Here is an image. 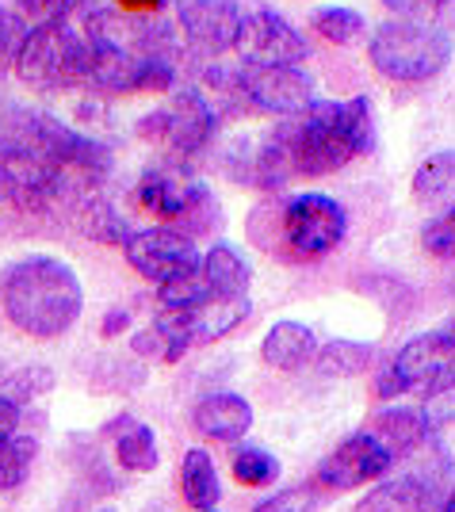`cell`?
I'll use <instances>...</instances> for the list:
<instances>
[{
    "label": "cell",
    "mask_w": 455,
    "mask_h": 512,
    "mask_svg": "<svg viewBox=\"0 0 455 512\" xmlns=\"http://www.w3.org/2000/svg\"><path fill=\"white\" fill-rule=\"evenodd\" d=\"M272 138L287 157L291 176H325L375 146V115L364 96L310 100L299 115L283 119Z\"/></svg>",
    "instance_id": "cell-1"
},
{
    "label": "cell",
    "mask_w": 455,
    "mask_h": 512,
    "mask_svg": "<svg viewBox=\"0 0 455 512\" xmlns=\"http://www.w3.org/2000/svg\"><path fill=\"white\" fill-rule=\"evenodd\" d=\"M0 306L4 318L35 341H54L69 333L85 310L81 276L58 256H20L0 276Z\"/></svg>",
    "instance_id": "cell-2"
},
{
    "label": "cell",
    "mask_w": 455,
    "mask_h": 512,
    "mask_svg": "<svg viewBox=\"0 0 455 512\" xmlns=\"http://www.w3.org/2000/svg\"><path fill=\"white\" fill-rule=\"evenodd\" d=\"M260 211L272 218V234H260L257 241L291 264H314L329 256L348 230V214L337 199L322 192L291 195V199H268Z\"/></svg>",
    "instance_id": "cell-3"
},
{
    "label": "cell",
    "mask_w": 455,
    "mask_h": 512,
    "mask_svg": "<svg viewBox=\"0 0 455 512\" xmlns=\"http://www.w3.org/2000/svg\"><path fill=\"white\" fill-rule=\"evenodd\" d=\"M134 203L150 218L165 222L169 230L184 237L218 230V218H222L211 188L176 157H165V161H157L138 176Z\"/></svg>",
    "instance_id": "cell-4"
},
{
    "label": "cell",
    "mask_w": 455,
    "mask_h": 512,
    "mask_svg": "<svg viewBox=\"0 0 455 512\" xmlns=\"http://www.w3.org/2000/svg\"><path fill=\"white\" fill-rule=\"evenodd\" d=\"M88 54H92V39L85 35V27H77L73 20H46L27 27L12 69L35 92H62V88L85 85Z\"/></svg>",
    "instance_id": "cell-5"
},
{
    "label": "cell",
    "mask_w": 455,
    "mask_h": 512,
    "mask_svg": "<svg viewBox=\"0 0 455 512\" xmlns=\"http://www.w3.org/2000/svg\"><path fill=\"white\" fill-rule=\"evenodd\" d=\"M368 58L387 81L421 85V81H433L436 73H444V65L452 58V43L436 23L402 16V20H387L375 27Z\"/></svg>",
    "instance_id": "cell-6"
},
{
    "label": "cell",
    "mask_w": 455,
    "mask_h": 512,
    "mask_svg": "<svg viewBox=\"0 0 455 512\" xmlns=\"http://www.w3.org/2000/svg\"><path fill=\"white\" fill-rule=\"evenodd\" d=\"M218 123H222V115L207 96L176 92L169 104L153 107L150 115L138 119V138L165 150L176 161H184V157H195L199 150L211 146Z\"/></svg>",
    "instance_id": "cell-7"
},
{
    "label": "cell",
    "mask_w": 455,
    "mask_h": 512,
    "mask_svg": "<svg viewBox=\"0 0 455 512\" xmlns=\"http://www.w3.org/2000/svg\"><path fill=\"white\" fill-rule=\"evenodd\" d=\"M452 356H455V337L448 329H433V333H421L413 341L402 344V352L394 356L383 379L375 383V398H398V394H410L417 390L421 398H429L436 390H448L452 386Z\"/></svg>",
    "instance_id": "cell-8"
},
{
    "label": "cell",
    "mask_w": 455,
    "mask_h": 512,
    "mask_svg": "<svg viewBox=\"0 0 455 512\" xmlns=\"http://www.w3.org/2000/svg\"><path fill=\"white\" fill-rule=\"evenodd\" d=\"M81 195L69 188L58 169H50L16 134H0V199H8L23 214H46L58 199Z\"/></svg>",
    "instance_id": "cell-9"
},
{
    "label": "cell",
    "mask_w": 455,
    "mask_h": 512,
    "mask_svg": "<svg viewBox=\"0 0 455 512\" xmlns=\"http://www.w3.org/2000/svg\"><path fill=\"white\" fill-rule=\"evenodd\" d=\"M176 85V62L173 58H142L127 54L111 43L92 39L88 54L85 88L104 92V96H134V92H169Z\"/></svg>",
    "instance_id": "cell-10"
},
{
    "label": "cell",
    "mask_w": 455,
    "mask_h": 512,
    "mask_svg": "<svg viewBox=\"0 0 455 512\" xmlns=\"http://www.w3.org/2000/svg\"><path fill=\"white\" fill-rule=\"evenodd\" d=\"M234 100H245L257 111L291 119L314 100V77L303 65H245L230 69Z\"/></svg>",
    "instance_id": "cell-11"
},
{
    "label": "cell",
    "mask_w": 455,
    "mask_h": 512,
    "mask_svg": "<svg viewBox=\"0 0 455 512\" xmlns=\"http://www.w3.org/2000/svg\"><path fill=\"white\" fill-rule=\"evenodd\" d=\"M230 50H238L245 65H299L310 54L303 31L268 4L241 12Z\"/></svg>",
    "instance_id": "cell-12"
},
{
    "label": "cell",
    "mask_w": 455,
    "mask_h": 512,
    "mask_svg": "<svg viewBox=\"0 0 455 512\" xmlns=\"http://www.w3.org/2000/svg\"><path fill=\"white\" fill-rule=\"evenodd\" d=\"M123 253H127L130 268L138 276L153 279V283H173V279L192 276L195 268H199L195 241L169 230V226H150V230L127 234Z\"/></svg>",
    "instance_id": "cell-13"
},
{
    "label": "cell",
    "mask_w": 455,
    "mask_h": 512,
    "mask_svg": "<svg viewBox=\"0 0 455 512\" xmlns=\"http://www.w3.org/2000/svg\"><path fill=\"white\" fill-rule=\"evenodd\" d=\"M249 318V299H211L195 310H165L157 325L165 329V337L188 352L195 344H215L226 333H234L241 321Z\"/></svg>",
    "instance_id": "cell-14"
},
{
    "label": "cell",
    "mask_w": 455,
    "mask_h": 512,
    "mask_svg": "<svg viewBox=\"0 0 455 512\" xmlns=\"http://www.w3.org/2000/svg\"><path fill=\"white\" fill-rule=\"evenodd\" d=\"M394 467V455H390L371 432H356L348 436L341 448L333 451L329 459H322L318 467V486L333 493H348L364 482H375L383 478L387 470Z\"/></svg>",
    "instance_id": "cell-15"
},
{
    "label": "cell",
    "mask_w": 455,
    "mask_h": 512,
    "mask_svg": "<svg viewBox=\"0 0 455 512\" xmlns=\"http://www.w3.org/2000/svg\"><path fill=\"white\" fill-rule=\"evenodd\" d=\"M241 20L238 0H176L180 39L203 54H226L234 46Z\"/></svg>",
    "instance_id": "cell-16"
},
{
    "label": "cell",
    "mask_w": 455,
    "mask_h": 512,
    "mask_svg": "<svg viewBox=\"0 0 455 512\" xmlns=\"http://www.w3.org/2000/svg\"><path fill=\"white\" fill-rule=\"evenodd\" d=\"M448 497L436 490L429 478L398 474L379 482L375 490L356 505V512H436Z\"/></svg>",
    "instance_id": "cell-17"
},
{
    "label": "cell",
    "mask_w": 455,
    "mask_h": 512,
    "mask_svg": "<svg viewBox=\"0 0 455 512\" xmlns=\"http://www.w3.org/2000/svg\"><path fill=\"white\" fill-rule=\"evenodd\" d=\"M368 432L390 451V455H394V459H402V455L417 451L425 440H429V436H433V425H429L425 409L390 406V409H383L375 421H371Z\"/></svg>",
    "instance_id": "cell-18"
},
{
    "label": "cell",
    "mask_w": 455,
    "mask_h": 512,
    "mask_svg": "<svg viewBox=\"0 0 455 512\" xmlns=\"http://www.w3.org/2000/svg\"><path fill=\"white\" fill-rule=\"evenodd\" d=\"M192 421L203 436L234 444V440H241L253 428V409H249V402L241 394H211V398H203L195 406Z\"/></svg>",
    "instance_id": "cell-19"
},
{
    "label": "cell",
    "mask_w": 455,
    "mask_h": 512,
    "mask_svg": "<svg viewBox=\"0 0 455 512\" xmlns=\"http://www.w3.org/2000/svg\"><path fill=\"white\" fill-rule=\"evenodd\" d=\"M318 352V341H314V329L303 325V321H276L268 329V337L260 344V356L268 367L276 371H299L314 360Z\"/></svg>",
    "instance_id": "cell-20"
},
{
    "label": "cell",
    "mask_w": 455,
    "mask_h": 512,
    "mask_svg": "<svg viewBox=\"0 0 455 512\" xmlns=\"http://www.w3.org/2000/svg\"><path fill=\"white\" fill-rule=\"evenodd\" d=\"M199 276L207 279L215 299H245L249 283H253L245 256L234 253L230 245H215V249H207V256H199Z\"/></svg>",
    "instance_id": "cell-21"
},
{
    "label": "cell",
    "mask_w": 455,
    "mask_h": 512,
    "mask_svg": "<svg viewBox=\"0 0 455 512\" xmlns=\"http://www.w3.org/2000/svg\"><path fill=\"white\" fill-rule=\"evenodd\" d=\"M452 188H455V157L448 150L425 157L421 169L413 172V199H417V207H425L433 218L452 211Z\"/></svg>",
    "instance_id": "cell-22"
},
{
    "label": "cell",
    "mask_w": 455,
    "mask_h": 512,
    "mask_svg": "<svg viewBox=\"0 0 455 512\" xmlns=\"http://www.w3.org/2000/svg\"><path fill=\"white\" fill-rule=\"evenodd\" d=\"M115 459L123 470H134V474H150L161 463V451H157V440H153V428L134 421V417H119L115 425Z\"/></svg>",
    "instance_id": "cell-23"
},
{
    "label": "cell",
    "mask_w": 455,
    "mask_h": 512,
    "mask_svg": "<svg viewBox=\"0 0 455 512\" xmlns=\"http://www.w3.org/2000/svg\"><path fill=\"white\" fill-rule=\"evenodd\" d=\"M180 490H184V501L192 509H218L222 501V486H218V470L211 463V455L203 448H192L184 455V467H180Z\"/></svg>",
    "instance_id": "cell-24"
},
{
    "label": "cell",
    "mask_w": 455,
    "mask_h": 512,
    "mask_svg": "<svg viewBox=\"0 0 455 512\" xmlns=\"http://www.w3.org/2000/svg\"><path fill=\"white\" fill-rule=\"evenodd\" d=\"M314 363H318V371L329 375V379H352V375H360L371 363V344L329 341L314 352Z\"/></svg>",
    "instance_id": "cell-25"
},
{
    "label": "cell",
    "mask_w": 455,
    "mask_h": 512,
    "mask_svg": "<svg viewBox=\"0 0 455 512\" xmlns=\"http://www.w3.org/2000/svg\"><path fill=\"white\" fill-rule=\"evenodd\" d=\"M81 234L100 241V245H123L130 230L127 222H123V214L115 211L108 199L92 195V199H85V207H81Z\"/></svg>",
    "instance_id": "cell-26"
},
{
    "label": "cell",
    "mask_w": 455,
    "mask_h": 512,
    "mask_svg": "<svg viewBox=\"0 0 455 512\" xmlns=\"http://www.w3.org/2000/svg\"><path fill=\"white\" fill-rule=\"evenodd\" d=\"M39 455V440L35 436H8L0 440V490H20L31 474V463Z\"/></svg>",
    "instance_id": "cell-27"
},
{
    "label": "cell",
    "mask_w": 455,
    "mask_h": 512,
    "mask_svg": "<svg viewBox=\"0 0 455 512\" xmlns=\"http://www.w3.org/2000/svg\"><path fill=\"white\" fill-rule=\"evenodd\" d=\"M314 31L322 35L325 43H333V46H348V43H356L360 35H364V16L356 12V8H345V4H325V8H318L314 12Z\"/></svg>",
    "instance_id": "cell-28"
},
{
    "label": "cell",
    "mask_w": 455,
    "mask_h": 512,
    "mask_svg": "<svg viewBox=\"0 0 455 512\" xmlns=\"http://www.w3.org/2000/svg\"><path fill=\"white\" fill-rule=\"evenodd\" d=\"M234 478L241 486H253V490L272 486L280 478V459L272 451L257 448V444H245V448L234 451Z\"/></svg>",
    "instance_id": "cell-29"
},
{
    "label": "cell",
    "mask_w": 455,
    "mask_h": 512,
    "mask_svg": "<svg viewBox=\"0 0 455 512\" xmlns=\"http://www.w3.org/2000/svg\"><path fill=\"white\" fill-rule=\"evenodd\" d=\"M211 287H207V279L199 276V268H195L192 276H180L173 283H161V306L165 310H195V306H203V302H211Z\"/></svg>",
    "instance_id": "cell-30"
},
{
    "label": "cell",
    "mask_w": 455,
    "mask_h": 512,
    "mask_svg": "<svg viewBox=\"0 0 455 512\" xmlns=\"http://www.w3.org/2000/svg\"><path fill=\"white\" fill-rule=\"evenodd\" d=\"M46 390H54V371L50 367H20V371H12L8 379H4V398L8 402H31V398H39Z\"/></svg>",
    "instance_id": "cell-31"
},
{
    "label": "cell",
    "mask_w": 455,
    "mask_h": 512,
    "mask_svg": "<svg viewBox=\"0 0 455 512\" xmlns=\"http://www.w3.org/2000/svg\"><path fill=\"white\" fill-rule=\"evenodd\" d=\"M421 245L425 253L436 256V260H452L455 253V214H436L433 222L421 230Z\"/></svg>",
    "instance_id": "cell-32"
},
{
    "label": "cell",
    "mask_w": 455,
    "mask_h": 512,
    "mask_svg": "<svg viewBox=\"0 0 455 512\" xmlns=\"http://www.w3.org/2000/svg\"><path fill=\"white\" fill-rule=\"evenodd\" d=\"M130 348L138 352V356H150V360H165V363H176L184 352L176 348L169 337H165V329L153 321L150 329H142V333H134V341H130Z\"/></svg>",
    "instance_id": "cell-33"
},
{
    "label": "cell",
    "mask_w": 455,
    "mask_h": 512,
    "mask_svg": "<svg viewBox=\"0 0 455 512\" xmlns=\"http://www.w3.org/2000/svg\"><path fill=\"white\" fill-rule=\"evenodd\" d=\"M318 509V493L310 486H295V490H280L264 497L253 512H314Z\"/></svg>",
    "instance_id": "cell-34"
},
{
    "label": "cell",
    "mask_w": 455,
    "mask_h": 512,
    "mask_svg": "<svg viewBox=\"0 0 455 512\" xmlns=\"http://www.w3.org/2000/svg\"><path fill=\"white\" fill-rule=\"evenodd\" d=\"M23 35H27V20H23L20 12H12V8H0V69L12 65Z\"/></svg>",
    "instance_id": "cell-35"
},
{
    "label": "cell",
    "mask_w": 455,
    "mask_h": 512,
    "mask_svg": "<svg viewBox=\"0 0 455 512\" xmlns=\"http://www.w3.org/2000/svg\"><path fill=\"white\" fill-rule=\"evenodd\" d=\"M81 4H85V0H20V16L23 20H35V23L69 20Z\"/></svg>",
    "instance_id": "cell-36"
},
{
    "label": "cell",
    "mask_w": 455,
    "mask_h": 512,
    "mask_svg": "<svg viewBox=\"0 0 455 512\" xmlns=\"http://www.w3.org/2000/svg\"><path fill=\"white\" fill-rule=\"evenodd\" d=\"M390 12H402L406 20H421V16H436L444 12L452 0H383Z\"/></svg>",
    "instance_id": "cell-37"
},
{
    "label": "cell",
    "mask_w": 455,
    "mask_h": 512,
    "mask_svg": "<svg viewBox=\"0 0 455 512\" xmlns=\"http://www.w3.org/2000/svg\"><path fill=\"white\" fill-rule=\"evenodd\" d=\"M16 428H20V406L0 394V440H8Z\"/></svg>",
    "instance_id": "cell-38"
},
{
    "label": "cell",
    "mask_w": 455,
    "mask_h": 512,
    "mask_svg": "<svg viewBox=\"0 0 455 512\" xmlns=\"http://www.w3.org/2000/svg\"><path fill=\"white\" fill-rule=\"evenodd\" d=\"M119 12H130V16H157L165 12V0H115Z\"/></svg>",
    "instance_id": "cell-39"
},
{
    "label": "cell",
    "mask_w": 455,
    "mask_h": 512,
    "mask_svg": "<svg viewBox=\"0 0 455 512\" xmlns=\"http://www.w3.org/2000/svg\"><path fill=\"white\" fill-rule=\"evenodd\" d=\"M123 329H127V310H111L100 333H104V337H115V333H123Z\"/></svg>",
    "instance_id": "cell-40"
},
{
    "label": "cell",
    "mask_w": 455,
    "mask_h": 512,
    "mask_svg": "<svg viewBox=\"0 0 455 512\" xmlns=\"http://www.w3.org/2000/svg\"><path fill=\"white\" fill-rule=\"evenodd\" d=\"M436 512H455V505H452V501H444V505H440Z\"/></svg>",
    "instance_id": "cell-41"
},
{
    "label": "cell",
    "mask_w": 455,
    "mask_h": 512,
    "mask_svg": "<svg viewBox=\"0 0 455 512\" xmlns=\"http://www.w3.org/2000/svg\"><path fill=\"white\" fill-rule=\"evenodd\" d=\"M203 512H218V509H203Z\"/></svg>",
    "instance_id": "cell-42"
},
{
    "label": "cell",
    "mask_w": 455,
    "mask_h": 512,
    "mask_svg": "<svg viewBox=\"0 0 455 512\" xmlns=\"http://www.w3.org/2000/svg\"><path fill=\"white\" fill-rule=\"evenodd\" d=\"M100 512H111V509H100Z\"/></svg>",
    "instance_id": "cell-43"
}]
</instances>
